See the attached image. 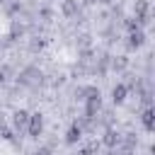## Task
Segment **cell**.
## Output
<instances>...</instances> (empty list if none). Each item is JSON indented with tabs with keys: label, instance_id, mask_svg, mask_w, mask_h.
<instances>
[{
	"label": "cell",
	"instance_id": "6da1fadb",
	"mask_svg": "<svg viewBox=\"0 0 155 155\" xmlns=\"http://www.w3.org/2000/svg\"><path fill=\"white\" fill-rule=\"evenodd\" d=\"M44 133V114L36 111V114H29V124H27V136L29 138H39Z\"/></svg>",
	"mask_w": 155,
	"mask_h": 155
},
{
	"label": "cell",
	"instance_id": "7a4b0ae2",
	"mask_svg": "<svg viewBox=\"0 0 155 155\" xmlns=\"http://www.w3.org/2000/svg\"><path fill=\"white\" fill-rule=\"evenodd\" d=\"M27 124H29V111L27 109H15L12 111V128L15 131H27Z\"/></svg>",
	"mask_w": 155,
	"mask_h": 155
},
{
	"label": "cell",
	"instance_id": "3957f363",
	"mask_svg": "<svg viewBox=\"0 0 155 155\" xmlns=\"http://www.w3.org/2000/svg\"><path fill=\"white\" fill-rule=\"evenodd\" d=\"M133 10H136V19H138L140 27L150 22V7H148V0H136Z\"/></svg>",
	"mask_w": 155,
	"mask_h": 155
},
{
	"label": "cell",
	"instance_id": "277c9868",
	"mask_svg": "<svg viewBox=\"0 0 155 155\" xmlns=\"http://www.w3.org/2000/svg\"><path fill=\"white\" fill-rule=\"evenodd\" d=\"M128 48L133 51V48H140L143 44H145V31H143V27H136V29H131L128 31Z\"/></svg>",
	"mask_w": 155,
	"mask_h": 155
},
{
	"label": "cell",
	"instance_id": "5b68a950",
	"mask_svg": "<svg viewBox=\"0 0 155 155\" xmlns=\"http://www.w3.org/2000/svg\"><path fill=\"white\" fill-rule=\"evenodd\" d=\"M126 94H128V85L119 82V85H114V90H111V102H114V104H124V102H126Z\"/></svg>",
	"mask_w": 155,
	"mask_h": 155
},
{
	"label": "cell",
	"instance_id": "8992f818",
	"mask_svg": "<svg viewBox=\"0 0 155 155\" xmlns=\"http://www.w3.org/2000/svg\"><path fill=\"white\" fill-rule=\"evenodd\" d=\"M80 138H82V128H80V124L75 121V124L68 128V133H65V143H68V145H75V143H80Z\"/></svg>",
	"mask_w": 155,
	"mask_h": 155
},
{
	"label": "cell",
	"instance_id": "52a82bcc",
	"mask_svg": "<svg viewBox=\"0 0 155 155\" xmlns=\"http://www.w3.org/2000/svg\"><path fill=\"white\" fill-rule=\"evenodd\" d=\"M140 121H143V128H145L148 133H150V131H155V111H153L150 107L140 114Z\"/></svg>",
	"mask_w": 155,
	"mask_h": 155
},
{
	"label": "cell",
	"instance_id": "ba28073f",
	"mask_svg": "<svg viewBox=\"0 0 155 155\" xmlns=\"http://www.w3.org/2000/svg\"><path fill=\"white\" fill-rule=\"evenodd\" d=\"M102 143H104L107 148H116V145L121 143V136H119V131H111V128H109V131L104 133V138H102Z\"/></svg>",
	"mask_w": 155,
	"mask_h": 155
},
{
	"label": "cell",
	"instance_id": "9c48e42d",
	"mask_svg": "<svg viewBox=\"0 0 155 155\" xmlns=\"http://www.w3.org/2000/svg\"><path fill=\"white\" fill-rule=\"evenodd\" d=\"M61 12H63L65 17H75V15H78V2H75V0H63Z\"/></svg>",
	"mask_w": 155,
	"mask_h": 155
},
{
	"label": "cell",
	"instance_id": "30bf717a",
	"mask_svg": "<svg viewBox=\"0 0 155 155\" xmlns=\"http://www.w3.org/2000/svg\"><path fill=\"white\" fill-rule=\"evenodd\" d=\"M126 65H128V58H126V56H119V58L111 61V68H114V70H124Z\"/></svg>",
	"mask_w": 155,
	"mask_h": 155
},
{
	"label": "cell",
	"instance_id": "8fae6325",
	"mask_svg": "<svg viewBox=\"0 0 155 155\" xmlns=\"http://www.w3.org/2000/svg\"><path fill=\"white\" fill-rule=\"evenodd\" d=\"M17 10H19V2H15V5H10V7H7V12H10V15H15Z\"/></svg>",
	"mask_w": 155,
	"mask_h": 155
},
{
	"label": "cell",
	"instance_id": "7c38bea8",
	"mask_svg": "<svg viewBox=\"0 0 155 155\" xmlns=\"http://www.w3.org/2000/svg\"><path fill=\"white\" fill-rule=\"evenodd\" d=\"M5 73H7V70H5V68H2V70H0V85H2V82H5Z\"/></svg>",
	"mask_w": 155,
	"mask_h": 155
},
{
	"label": "cell",
	"instance_id": "4fadbf2b",
	"mask_svg": "<svg viewBox=\"0 0 155 155\" xmlns=\"http://www.w3.org/2000/svg\"><path fill=\"white\" fill-rule=\"evenodd\" d=\"M97 2H104V5H107V2H111V0H97Z\"/></svg>",
	"mask_w": 155,
	"mask_h": 155
},
{
	"label": "cell",
	"instance_id": "5bb4252c",
	"mask_svg": "<svg viewBox=\"0 0 155 155\" xmlns=\"http://www.w3.org/2000/svg\"><path fill=\"white\" fill-rule=\"evenodd\" d=\"M2 2H5V0H0V5H2Z\"/></svg>",
	"mask_w": 155,
	"mask_h": 155
}]
</instances>
